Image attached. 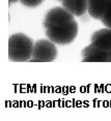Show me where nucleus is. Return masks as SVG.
I'll return each mask as SVG.
<instances>
[{"label":"nucleus","instance_id":"7ed1b4c3","mask_svg":"<svg viewBox=\"0 0 111 121\" xmlns=\"http://www.w3.org/2000/svg\"><path fill=\"white\" fill-rule=\"evenodd\" d=\"M57 57L55 43L48 39H40L33 46L31 62H52Z\"/></svg>","mask_w":111,"mask_h":121},{"label":"nucleus","instance_id":"6e6552de","mask_svg":"<svg viewBox=\"0 0 111 121\" xmlns=\"http://www.w3.org/2000/svg\"><path fill=\"white\" fill-rule=\"evenodd\" d=\"M108 0H87V12L89 16L93 19H101Z\"/></svg>","mask_w":111,"mask_h":121},{"label":"nucleus","instance_id":"ddd939ff","mask_svg":"<svg viewBox=\"0 0 111 121\" xmlns=\"http://www.w3.org/2000/svg\"><path fill=\"white\" fill-rule=\"evenodd\" d=\"M59 1H62V0H59Z\"/></svg>","mask_w":111,"mask_h":121},{"label":"nucleus","instance_id":"39448f33","mask_svg":"<svg viewBox=\"0 0 111 121\" xmlns=\"http://www.w3.org/2000/svg\"><path fill=\"white\" fill-rule=\"evenodd\" d=\"M83 62H109L108 52L103 51L90 43L82 50Z\"/></svg>","mask_w":111,"mask_h":121},{"label":"nucleus","instance_id":"f03ea898","mask_svg":"<svg viewBox=\"0 0 111 121\" xmlns=\"http://www.w3.org/2000/svg\"><path fill=\"white\" fill-rule=\"evenodd\" d=\"M79 27L76 21L63 24L60 26L51 27L47 29V37L51 42L57 45H68L71 43L78 35Z\"/></svg>","mask_w":111,"mask_h":121},{"label":"nucleus","instance_id":"f8f14e48","mask_svg":"<svg viewBox=\"0 0 111 121\" xmlns=\"http://www.w3.org/2000/svg\"><path fill=\"white\" fill-rule=\"evenodd\" d=\"M8 1H9V3L12 4V3H16V2L19 1V0H8Z\"/></svg>","mask_w":111,"mask_h":121},{"label":"nucleus","instance_id":"9b49d317","mask_svg":"<svg viewBox=\"0 0 111 121\" xmlns=\"http://www.w3.org/2000/svg\"><path fill=\"white\" fill-rule=\"evenodd\" d=\"M108 59H109V62H111V51L108 52Z\"/></svg>","mask_w":111,"mask_h":121},{"label":"nucleus","instance_id":"20e7f679","mask_svg":"<svg viewBox=\"0 0 111 121\" xmlns=\"http://www.w3.org/2000/svg\"><path fill=\"white\" fill-rule=\"evenodd\" d=\"M72 21H74V16L63 6H58L50 9L47 13L45 20H44V26L46 27V29H48L51 27H56L70 23Z\"/></svg>","mask_w":111,"mask_h":121},{"label":"nucleus","instance_id":"f257e3e1","mask_svg":"<svg viewBox=\"0 0 111 121\" xmlns=\"http://www.w3.org/2000/svg\"><path fill=\"white\" fill-rule=\"evenodd\" d=\"M32 39L23 33H16L8 38V59L13 62L29 61L33 53Z\"/></svg>","mask_w":111,"mask_h":121},{"label":"nucleus","instance_id":"9d476101","mask_svg":"<svg viewBox=\"0 0 111 121\" xmlns=\"http://www.w3.org/2000/svg\"><path fill=\"white\" fill-rule=\"evenodd\" d=\"M20 1L22 2V4L27 7H35L38 6L44 0H20Z\"/></svg>","mask_w":111,"mask_h":121},{"label":"nucleus","instance_id":"0eeeda50","mask_svg":"<svg viewBox=\"0 0 111 121\" xmlns=\"http://www.w3.org/2000/svg\"><path fill=\"white\" fill-rule=\"evenodd\" d=\"M62 6L73 16L81 17L87 12V0H62Z\"/></svg>","mask_w":111,"mask_h":121},{"label":"nucleus","instance_id":"423d86ee","mask_svg":"<svg viewBox=\"0 0 111 121\" xmlns=\"http://www.w3.org/2000/svg\"><path fill=\"white\" fill-rule=\"evenodd\" d=\"M90 43L103 51H111V29L106 27V28L97 30L91 35Z\"/></svg>","mask_w":111,"mask_h":121},{"label":"nucleus","instance_id":"1a4fd4ad","mask_svg":"<svg viewBox=\"0 0 111 121\" xmlns=\"http://www.w3.org/2000/svg\"><path fill=\"white\" fill-rule=\"evenodd\" d=\"M100 20L102 21V23H103L107 28L111 29V0H108L106 9H105L104 13H103V16L101 17Z\"/></svg>","mask_w":111,"mask_h":121}]
</instances>
